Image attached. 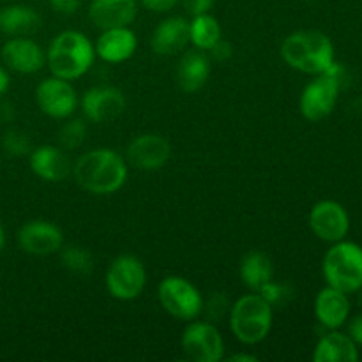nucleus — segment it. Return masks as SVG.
<instances>
[{
    "label": "nucleus",
    "instance_id": "nucleus-1",
    "mask_svg": "<svg viewBox=\"0 0 362 362\" xmlns=\"http://www.w3.org/2000/svg\"><path fill=\"white\" fill-rule=\"evenodd\" d=\"M78 186L92 194L117 193L126 184L127 161L112 148H95L85 152L73 165Z\"/></svg>",
    "mask_w": 362,
    "mask_h": 362
},
{
    "label": "nucleus",
    "instance_id": "nucleus-2",
    "mask_svg": "<svg viewBox=\"0 0 362 362\" xmlns=\"http://www.w3.org/2000/svg\"><path fill=\"white\" fill-rule=\"evenodd\" d=\"M95 60L90 39L78 30L60 32L46 52V62L53 76L73 81L88 73Z\"/></svg>",
    "mask_w": 362,
    "mask_h": 362
},
{
    "label": "nucleus",
    "instance_id": "nucleus-3",
    "mask_svg": "<svg viewBox=\"0 0 362 362\" xmlns=\"http://www.w3.org/2000/svg\"><path fill=\"white\" fill-rule=\"evenodd\" d=\"M281 57L292 69L306 74L327 73L334 60L332 41L318 30H297L281 45Z\"/></svg>",
    "mask_w": 362,
    "mask_h": 362
},
{
    "label": "nucleus",
    "instance_id": "nucleus-4",
    "mask_svg": "<svg viewBox=\"0 0 362 362\" xmlns=\"http://www.w3.org/2000/svg\"><path fill=\"white\" fill-rule=\"evenodd\" d=\"M230 329L243 345H258L272 329V306L258 292L240 297L230 306Z\"/></svg>",
    "mask_w": 362,
    "mask_h": 362
},
{
    "label": "nucleus",
    "instance_id": "nucleus-5",
    "mask_svg": "<svg viewBox=\"0 0 362 362\" xmlns=\"http://www.w3.org/2000/svg\"><path fill=\"white\" fill-rule=\"evenodd\" d=\"M329 286L349 293L362 288V247L356 243L338 240L325 253L322 264Z\"/></svg>",
    "mask_w": 362,
    "mask_h": 362
},
{
    "label": "nucleus",
    "instance_id": "nucleus-6",
    "mask_svg": "<svg viewBox=\"0 0 362 362\" xmlns=\"http://www.w3.org/2000/svg\"><path fill=\"white\" fill-rule=\"evenodd\" d=\"M341 71L343 67L334 62L327 73L317 74V78L304 87L299 101L304 119L318 122L331 115L341 88Z\"/></svg>",
    "mask_w": 362,
    "mask_h": 362
},
{
    "label": "nucleus",
    "instance_id": "nucleus-7",
    "mask_svg": "<svg viewBox=\"0 0 362 362\" xmlns=\"http://www.w3.org/2000/svg\"><path fill=\"white\" fill-rule=\"evenodd\" d=\"M158 299L163 310L177 320L191 322L204 313L200 290L180 276H168L159 283Z\"/></svg>",
    "mask_w": 362,
    "mask_h": 362
},
{
    "label": "nucleus",
    "instance_id": "nucleus-8",
    "mask_svg": "<svg viewBox=\"0 0 362 362\" xmlns=\"http://www.w3.org/2000/svg\"><path fill=\"white\" fill-rule=\"evenodd\" d=\"M147 283L144 264L133 255H120L110 264L105 285L110 296L117 300H133L141 296Z\"/></svg>",
    "mask_w": 362,
    "mask_h": 362
},
{
    "label": "nucleus",
    "instance_id": "nucleus-9",
    "mask_svg": "<svg viewBox=\"0 0 362 362\" xmlns=\"http://www.w3.org/2000/svg\"><path fill=\"white\" fill-rule=\"evenodd\" d=\"M184 354L197 362H219L225 356V341L212 322H193L180 339Z\"/></svg>",
    "mask_w": 362,
    "mask_h": 362
},
{
    "label": "nucleus",
    "instance_id": "nucleus-10",
    "mask_svg": "<svg viewBox=\"0 0 362 362\" xmlns=\"http://www.w3.org/2000/svg\"><path fill=\"white\" fill-rule=\"evenodd\" d=\"M35 101L41 112L52 119H67L76 110L78 95L69 81L52 76L37 85Z\"/></svg>",
    "mask_w": 362,
    "mask_h": 362
},
{
    "label": "nucleus",
    "instance_id": "nucleus-11",
    "mask_svg": "<svg viewBox=\"0 0 362 362\" xmlns=\"http://www.w3.org/2000/svg\"><path fill=\"white\" fill-rule=\"evenodd\" d=\"M172 158V145L165 136L158 133H147L136 136L126 151L127 166L144 170V172H154L163 168Z\"/></svg>",
    "mask_w": 362,
    "mask_h": 362
},
{
    "label": "nucleus",
    "instance_id": "nucleus-12",
    "mask_svg": "<svg viewBox=\"0 0 362 362\" xmlns=\"http://www.w3.org/2000/svg\"><path fill=\"white\" fill-rule=\"evenodd\" d=\"M310 228L325 243H338L346 237L350 219L345 207L334 200H322L310 212Z\"/></svg>",
    "mask_w": 362,
    "mask_h": 362
},
{
    "label": "nucleus",
    "instance_id": "nucleus-13",
    "mask_svg": "<svg viewBox=\"0 0 362 362\" xmlns=\"http://www.w3.org/2000/svg\"><path fill=\"white\" fill-rule=\"evenodd\" d=\"M85 117L95 124L112 122L119 119L126 110V95L120 88L112 85H99L85 92L81 99Z\"/></svg>",
    "mask_w": 362,
    "mask_h": 362
},
{
    "label": "nucleus",
    "instance_id": "nucleus-14",
    "mask_svg": "<svg viewBox=\"0 0 362 362\" xmlns=\"http://www.w3.org/2000/svg\"><path fill=\"white\" fill-rule=\"evenodd\" d=\"M18 244L21 250L34 257H48L64 246V233L53 223L45 219H32L18 232Z\"/></svg>",
    "mask_w": 362,
    "mask_h": 362
},
{
    "label": "nucleus",
    "instance_id": "nucleus-15",
    "mask_svg": "<svg viewBox=\"0 0 362 362\" xmlns=\"http://www.w3.org/2000/svg\"><path fill=\"white\" fill-rule=\"evenodd\" d=\"M2 60L9 69L21 74L41 71L46 62V53L34 39L11 37L2 46Z\"/></svg>",
    "mask_w": 362,
    "mask_h": 362
},
{
    "label": "nucleus",
    "instance_id": "nucleus-16",
    "mask_svg": "<svg viewBox=\"0 0 362 362\" xmlns=\"http://www.w3.org/2000/svg\"><path fill=\"white\" fill-rule=\"evenodd\" d=\"M136 0H92L88 6V20L101 30L129 27L136 20Z\"/></svg>",
    "mask_w": 362,
    "mask_h": 362
},
{
    "label": "nucleus",
    "instance_id": "nucleus-17",
    "mask_svg": "<svg viewBox=\"0 0 362 362\" xmlns=\"http://www.w3.org/2000/svg\"><path fill=\"white\" fill-rule=\"evenodd\" d=\"M138 37L129 27H115L103 30L94 48L95 55L101 57L105 62L120 64L134 55Z\"/></svg>",
    "mask_w": 362,
    "mask_h": 362
},
{
    "label": "nucleus",
    "instance_id": "nucleus-18",
    "mask_svg": "<svg viewBox=\"0 0 362 362\" xmlns=\"http://www.w3.org/2000/svg\"><path fill=\"white\" fill-rule=\"evenodd\" d=\"M30 168L46 182H62L73 172V165L64 148L41 145L30 151Z\"/></svg>",
    "mask_w": 362,
    "mask_h": 362
},
{
    "label": "nucleus",
    "instance_id": "nucleus-19",
    "mask_svg": "<svg viewBox=\"0 0 362 362\" xmlns=\"http://www.w3.org/2000/svg\"><path fill=\"white\" fill-rule=\"evenodd\" d=\"M189 42V21L182 16L163 20L151 37L152 52L156 55L170 57L182 52Z\"/></svg>",
    "mask_w": 362,
    "mask_h": 362
},
{
    "label": "nucleus",
    "instance_id": "nucleus-20",
    "mask_svg": "<svg viewBox=\"0 0 362 362\" xmlns=\"http://www.w3.org/2000/svg\"><path fill=\"white\" fill-rule=\"evenodd\" d=\"M350 315V300L345 292L332 288V286H325L320 290L315 299V317L320 322L324 327L339 329L346 322Z\"/></svg>",
    "mask_w": 362,
    "mask_h": 362
},
{
    "label": "nucleus",
    "instance_id": "nucleus-21",
    "mask_svg": "<svg viewBox=\"0 0 362 362\" xmlns=\"http://www.w3.org/2000/svg\"><path fill=\"white\" fill-rule=\"evenodd\" d=\"M209 76H211V62L202 49H191L180 57L175 71L177 85L180 90L187 94L200 90L207 83Z\"/></svg>",
    "mask_w": 362,
    "mask_h": 362
},
{
    "label": "nucleus",
    "instance_id": "nucleus-22",
    "mask_svg": "<svg viewBox=\"0 0 362 362\" xmlns=\"http://www.w3.org/2000/svg\"><path fill=\"white\" fill-rule=\"evenodd\" d=\"M359 359L357 343L350 336L334 329L329 334L322 336L315 346V362H356Z\"/></svg>",
    "mask_w": 362,
    "mask_h": 362
},
{
    "label": "nucleus",
    "instance_id": "nucleus-23",
    "mask_svg": "<svg viewBox=\"0 0 362 362\" xmlns=\"http://www.w3.org/2000/svg\"><path fill=\"white\" fill-rule=\"evenodd\" d=\"M41 28V16L34 7L7 6L0 11V30L11 37H28Z\"/></svg>",
    "mask_w": 362,
    "mask_h": 362
},
{
    "label": "nucleus",
    "instance_id": "nucleus-24",
    "mask_svg": "<svg viewBox=\"0 0 362 362\" xmlns=\"http://www.w3.org/2000/svg\"><path fill=\"white\" fill-rule=\"evenodd\" d=\"M240 278L251 292H260L274 278L271 258L262 251H250L240 260Z\"/></svg>",
    "mask_w": 362,
    "mask_h": 362
},
{
    "label": "nucleus",
    "instance_id": "nucleus-25",
    "mask_svg": "<svg viewBox=\"0 0 362 362\" xmlns=\"http://www.w3.org/2000/svg\"><path fill=\"white\" fill-rule=\"evenodd\" d=\"M219 39H223L221 25L211 13L193 16V21H189V42L194 48L209 52Z\"/></svg>",
    "mask_w": 362,
    "mask_h": 362
},
{
    "label": "nucleus",
    "instance_id": "nucleus-26",
    "mask_svg": "<svg viewBox=\"0 0 362 362\" xmlns=\"http://www.w3.org/2000/svg\"><path fill=\"white\" fill-rule=\"evenodd\" d=\"M60 260L62 265L78 276H88L94 271V257L85 247L71 244V246L60 247Z\"/></svg>",
    "mask_w": 362,
    "mask_h": 362
},
{
    "label": "nucleus",
    "instance_id": "nucleus-27",
    "mask_svg": "<svg viewBox=\"0 0 362 362\" xmlns=\"http://www.w3.org/2000/svg\"><path fill=\"white\" fill-rule=\"evenodd\" d=\"M85 136H87V126H85L83 120H69V122L64 124L59 133L60 148H64V151H74V148H78L83 144Z\"/></svg>",
    "mask_w": 362,
    "mask_h": 362
},
{
    "label": "nucleus",
    "instance_id": "nucleus-28",
    "mask_svg": "<svg viewBox=\"0 0 362 362\" xmlns=\"http://www.w3.org/2000/svg\"><path fill=\"white\" fill-rule=\"evenodd\" d=\"M293 292H296V290H293L290 285L269 281L258 293H260V296L264 297L272 308H274V306H286V304L293 299Z\"/></svg>",
    "mask_w": 362,
    "mask_h": 362
},
{
    "label": "nucleus",
    "instance_id": "nucleus-29",
    "mask_svg": "<svg viewBox=\"0 0 362 362\" xmlns=\"http://www.w3.org/2000/svg\"><path fill=\"white\" fill-rule=\"evenodd\" d=\"M4 151L9 156H16V158H21V156L30 154V140L27 138V134L21 133V131H7L6 136L2 140Z\"/></svg>",
    "mask_w": 362,
    "mask_h": 362
},
{
    "label": "nucleus",
    "instance_id": "nucleus-30",
    "mask_svg": "<svg viewBox=\"0 0 362 362\" xmlns=\"http://www.w3.org/2000/svg\"><path fill=\"white\" fill-rule=\"evenodd\" d=\"M204 311L207 315L209 322H219L226 313L230 311V303L226 299L225 293L214 292L211 293V297L207 299V303L204 300Z\"/></svg>",
    "mask_w": 362,
    "mask_h": 362
},
{
    "label": "nucleus",
    "instance_id": "nucleus-31",
    "mask_svg": "<svg viewBox=\"0 0 362 362\" xmlns=\"http://www.w3.org/2000/svg\"><path fill=\"white\" fill-rule=\"evenodd\" d=\"M214 4H216V0H182L184 9H186L191 16L209 13Z\"/></svg>",
    "mask_w": 362,
    "mask_h": 362
},
{
    "label": "nucleus",
    "instance_id": "nucleus-32",
    "mask_svg": "<svg viewBox=\"0 0 362 362\" xmlns=\"http://www.w3.org/2000/svg\"><path fill=\"white\" fill-rule=\"evenodd\" d=\"M209 52H211L212 59L218 60V62H226V60L233 55L232 45H230L228 41H225V39H219Z\"/></svg>",
    "mask_w": 362,
    "mask_h": 362
},
{
    "label": "nucleus",
    "instance_id": "nucleus-33",
    "mask_svg": "<svg viewBox=\"0 0 362 362\" xmlns=\"http://www.w3.org/2000/svg\"><path fill=\"white\" fill-rule=\"evenodd\" d=\"M180 0H140L141 6L145 9L152 11V13H168L173 7L179 4Z\"/></svg>",
    "mask_w": 362,
    "mask_h": 362
},
{
    "label": "nucleus",
    "instance_id": "nucleus-34",
    "mask_svg": "<svg viewBox=\"0 0 362 362\" xmlns=\"http://www.w3.org/2000/svg\"><path fill=\"white\" fill-rule=\"evenodd\" d=\"M48 2L60 14H74L80 7V0H48Z\"/></svg>",
    "mask_w": 362,
    "mask_h": 362
},
{
    "label": "nucleus",
    "instance_id": "nucleus-35",
    "mask_svg": "<svg viewBox=\"0 0 362 362\" xmlns=\"http://www.w3.org/2000/svg\"><path fill=\"white\" fill-rule=\"evenodd\" d=\"M350 338H352L357 345H362V315L354 318V322L350 324Z\"/></svg>",
    "mask_w": 362,
    "mask_h": 362
},
{
    "label": "nucleus",
    "instance_id": "nucleus-36",
    "mask_svg": "<svg viewBox=\"0 0 362 362\" xmlns=\"http://www.w3.org/2000/svg\"><path fill=\"white\" fill-rule=\"evenodd\" d=\"M9 74H7V71L4 69V67H0V95L6 94L7 88H9Z\"/></svg>",
    "mask_w": 362,
    "mask_h": 362
},
{
    "label": "nucleus",
    "instance_id": "nucleus-37",
    "mask_svg": "<svg viewBox=\"0 0 362 362\" xmlns=\"http://www.w3.org/2000/svg\"><path fill=\"white\" fill-rule=\"evenodd\" d=\"M228 362H258V357L251 356V354H235V356L228 357Z\"/></svg>",
    "mask_w": 362,
    "mask_h": 362
},
{
    "label": "nucleus",
    "instance_id": "nucleus-38",
    "mask_svg": "<svg viewBox=\"0 0 362 362\" xmlns=\"http://www.w3.org/2000/svg\"><path fill=\"white\" fill-rule=\"evenodd\" d=\"M4 244H6V233H4L2 225H0V251L4 250Z\"/></svg>",
    "mask_w": 362,
    "mask_h": 362
},
{
    "label": "nucleus",
    "instance_id": "nucleus-39",
    "mask_svg": "<svg viewBox=\"0 0 362 362\" xmlns=\"http://www.w3.org/2000/svg\"><path fill=\"white\" fill-rule=\"evenodd\" d=\"M308 2H311V0H308Z\"/></svg>",
    "mask_w": 362,
    "mask_h": 362
}]
</instances>
